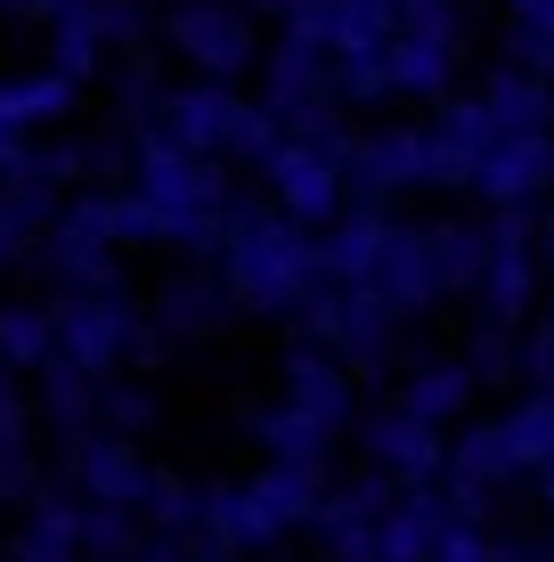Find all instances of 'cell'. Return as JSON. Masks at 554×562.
<instances>
[{"label":"cell","instance_id":"cell-8","mask_svg":"<svg viewBox=\"0 0 554 562\" xmlns=\"http://www.w3.org/2000/svg\"><path fill=\"white\" fill-rule=\"evenodd\" d=\"M554 180V131H522V139H498L482 164V188L489 196H530V188Z\"/></svg>","mask_w":554,"mask_h":562},{"label":"cell","instance_id":"cell-10","mask_svg":"<svg viewBox=\"0 0 554 562\" xmlns=\"http://www.w3.org/2000/svg\"><path fill=\"white\" fill-rule=\"evenodd\" d=\"M74 0H0V16H33V25H57Z\"/></svg>","mask_w":554,"mask_h":562},{"label":"cell","instance_id":"cell-1","mask_svg":"<svg viewBox=\"0 0 554 562\" xmlns=\"http://www.w3.org/2000/svg\"><path fill=\"white\" fill-rule=\"evenodd\" d=\"M156 123H163L180 147H196V155H278V114L253 106V99H237L228 82H188V90H171Z\"/></svg>","mask_w":554,"mask_h":562},{"label":"cell","instance_id":"cell-5","mask_svg":"<svg viewBox=\"0 0 554 562\" xmlns=\"http://www.w3.org/2000/svg\"><path fill=\"white\" fill-rule=\"evenodd\" d=\"M473 99L489 106V123H498L506 139H522V131H554V82H546V74H530V66H513V57L482 74Z\"/></svg>","mask_w":554,"mask_h":562},{"label":"cell","instance_id":"cell-6","mask_svg":"<svg viewBox=\"0 0 554 562\" xmlns=\"http://www.w3.org/2000/svg\"><path fill=\"white\" fill-rule=\"evenodd\" d=\"M270 180H278V196L294 204V212H335V196H342V164H335V147H310V139H294L285 131L278 139V155H270Z\"/></svg>","mask_w":554,"mask_h":562},{"label":"cell","instance_id":"cell-9","mask_svg":"<svg viewBox=\"0 0 554 562\" xmlns=\"http://www.w3.org/2000/svg\"><path fill=\"white\" fill-rule=\"evenodd\" d=\"M351 171H359V180H375V188L425 180V171H432V131H375V139L351 155Z\"/></svg>","mask_w":554,"mask_h":562},{"label":"cell","instance_id":"cell-7","mask_svg":"<svg viewBox=\"0 0 554 562\" xmlns=\"http://www.w3.org/2000/svg\"><path fill=\"white\" fill-rule=\"evenodd\" d=\"M74 74L66 66H42V74H9L0 82V123L9 131H42V123H66L74 114Z\"/></svg>","mask_w":554,"mask_h":562},{"label":"cell","instance_id":"cell-4","mask_svg":"<svg viewBox=\"0 0 554 562\" xmlns=\"http://www.w3.org/2000/svg\"><path fill=\"white\" fill-rule=\"evenodd\" d=\"M123 42H139V0H74L49 25V66H66L74 82L99 74Z\"/></svg>","mask_w":554,"mask_h":562},{"label":"cell","instance_id":"cell-3","mask_svg":"<svg viewBox=\"0 0 554 562\" xmlns=\"http://www.w3.org/2000/svg\"><path fill=\"white\" fill-rule=\"evenodd\" d=\"M163 42L196 66V82H237V74L261 57L245 0H180V9L163 16Z\"/></svg>","mask_w":554,"mask_h":562},{"label":"cell","instance_id":"cell-11","mask_svg":"<svg viewBox=\"0 0 554 562\" xmlns=\"http://www.w3.org/2000/svg\"><path fill=\"white\" fill-rule=\"evenodd\" d=\"M513 25H522V33H546V42H554V0H513Z\"/></svg>","mask_w":554,"mask_h":562},{"label":"cell","instance_id":"cell-2","mask_svg":"<svg viewBox=\"0 0 554 562\" xmlns=\"http://www.w3.org/2000/svg\"><path fill=\"white\" fill-rule=\"evenodd\" d=\"M456 49H465V25H456L449 0H399V33L384 42V82L392 99H441Z\"/></svg>","mask_w":554,"mask_h":562}]
</instances>
